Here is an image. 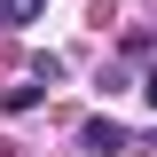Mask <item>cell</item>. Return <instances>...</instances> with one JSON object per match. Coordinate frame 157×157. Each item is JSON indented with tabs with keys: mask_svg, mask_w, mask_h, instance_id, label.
Returning <instances> with one entry per match:
<instances>
[{
	"mask_svg": "<svg viewBox=\"0 0 157 157\" xmlns=\"http://www.w3.org/2000/svg\"><path fill=\"white\" fill-rule=\"evenodd\" d=\"M86 149L118 157V149H126V126H110V118H94V126H86Z\"/></svg>",
	"mask_w": 157,
	"mask_h": 157,
	"instance_id": "obj_1",
	"label": "cell"
},
{
	"mask_svg": "<svg viewBox=\"0 0 157 157\" xmlns=\"http://www.w3.org/2000/svg\"><path fill=\"white\" fill-rule=\"evenodd\" d=\"M0 16L8 24H39V0H0Z\"/></svg>",
	"mask_w": 157,
	"mask_h": 157,
	"instance_id": "obj_2",
	"label": "cell"
}]
</instances>
